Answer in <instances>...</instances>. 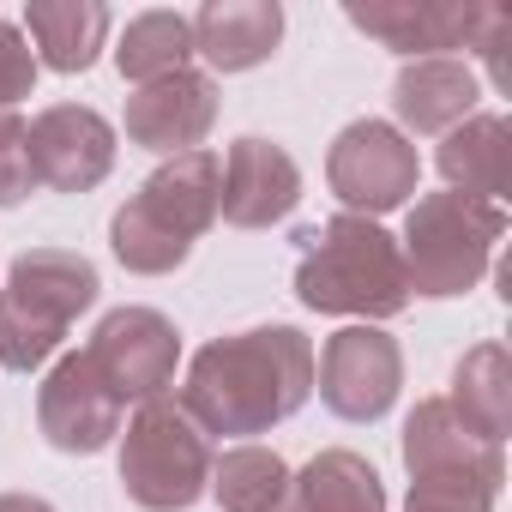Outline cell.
Returning <instances> with one entry per match:
<instances>
[{
	"label": "cell",
	"mask_w": 512,
	"mask_h": 512,
	"mask_svg": "<svg viewBox=\"0 0 512 512\" xmlns=\"http://www.w3.org/2000/svg\"><path fill=\"white\" fill-rule=\"evenodd\" d=\"M506 235V211L464 193H422L404 223V278L416 296H464L482 284L494 241Z\"/></svg>",
	"instance_id": "obj_5"
},
{
	"label": "cell",
	"mask_w": 512,
	"mask_h": 512,
	"mask_svg": "<svg viewBox=\"0 0 512 512\" xmlns=\"http://www.w3.org/2000/svg\"><path fill=\"white\" fill-rule=\"evenodd\" d=\"M326 181H332V193L344 199L350 217H386L416 193L422 163H416V145L392 121H350L332 139Z\"/></svg>",
	"instance_id": "obj_8"
},
{
	"label": "cell",
	"mask_w": 512,
	"mask_h": 512,
	"mask_svg": "<svg viewBox=\"0 0 512 512\" xmlns=\"http://www.w3.org/2000/svg\"><path fill=\"white\" fill-rule=\"evenodd\" d=\"M308 398H314V344L296 326H253L205 344L187 362V386L175 404L199 422V434L247 440L272 434Z\"/></svg>",
	"instance_id": "obj_1"
},
{
	"label": "cell",
	"mask_w": 512,
	"mask_h": 512,
	"mask_svg": "<svg viewBox=\"0 0 512 512\" xmlns=\"http://www.w3.org/2000/svg\"><path fill=\"white\" fill-rule=\"evenodd\" d=\"M223 512H302L296 506V476L272 446H229L223 458H211V488Z\"/></svg>",
	"instance_id": "obj_20"
},
{
	"label": "cell",
	"mask_w": 512,
	"mask_h": 512,
	"mask_svg": "<svg viewBox=\"0 0 512 512\" xmlns=\"http://www.w3.org/2000/svg\"><path fill=\"white\" fill-rule=\"evenodd\" d=\"M476 97H482L476 73L464 61H452V55H440V61H404V73L392 85L398 121L410 133H440V139L476 115Z\"/></svg>",
	"instance_id": "obj_17"
},
{
	"label": "cell",
	"mask_w": 512,
	"mask_h": 512,
	"mask_svg": "<svg viewBox=\"0 0 512 512\" xmlns=\"http://www.w3.org/2000/svg\"><path fill=\"white\" fill-rule=\"evenodd\" d=\"M404 470L410 482H458V488H488L500 494L506 482V452L470 434L446 398H422L404 422Z\"/></svg>",
	"instance_id": "obj_10"
},
{
	"label": "cell",
	"mask_w": 512,
	"mask_h": 512,
	"mask_svg": "<svg viewBox=\"0 0 512 512\" xmlns=\"http://www.w3.org/2000/svg\"><path fill=\"white\" fill-rule=\"evenodd\" d=\"M31 91H37V55H31L19 25L0 19V115H7L13 103H25Z\"/></svg>",
	"instance_id": "obj_25"
},
{
	"label": "cell",
	"mask_w": 512,
	"mask_h": 512,
	"mask_svg": "<svg viewBox=\"0 0 512 512\" xmlns=\"http://www.w3.org/2000/svg\"><path fill=\"white\" fill-rule=\"evenodd\" d=\"M187 25H193V55H205L211 73H247L272 61L284 43L278 0H205Z\"/></svg>",
	"instance_id": "obj_16"
},
{
	"label": "cell",
	"mask_w": 512,
	"mask_h": 512,
	"mask_svg": "<svg viewBox=\"0 0 512 512\" xmlns=\"http://www.w3.org/2000/svg\"><path fill=\"white\" fill-rule=\"evenodd\" d=\"M302 260H296V296L314 314H356V320H398L410 308V278H404V253L374 217L338 211L320 229L296 235Z\"/></svg>",
	"instance_id": "obj_2"
},
{
	"label": "cell",
	"mask_w": 512,
	"mask_h": 512,
	"mask_svg": "<svg viewBox=\"0 0 512 512\" xmlns=\"http://www.w3.org/2000/svg\"><path fill=\"white\" fill-rule=\"evenodd\" d=\"M121 398L91 374V362L73 350L49 368L43 392H37V428L55 452H73V458H91L103 452L115 434H121Z\"/></svg>",
	"instance_id": "obj_11"
},
{
	"label": "cell",
	"mask_w": 512,
	"mask_h": 512,
	"mask_svg": "<svg viewBox=\"0 0 512 512\" xmlns=\"http://www.w3.org/2000/svg\"><path fill=\"white\" fill-rule=\"evenodd\" d=\"M217 199H223V163L211 151H181L169 157L109 223V247L115 260L139 278H163L175 272L193 241L217 223Z\"/></svg>",
	"instance_id": "obj_3"
},
{
	"label": "cell",
	"mask_w": 512,
	"mask_h": 512,
	"mask_svg": "<svg viewBox=\"0 0 512 512\" xmlns=\"http://www.w3.org/2000/svg\"><path fill=\"white\" fill-rule=\"evenodd\" d=\"M91 362V374L121 398V404H157L175 386V362H181V332L169 314L157 308H115L97 320L91 344L79 350Z\"/></svg>",
	"instance_id": "obj_7"
},
{
	"label": "cell",
	"mask_w": 512,
	"mask_h": 512,
	"mask_svg": "<svg viewBox=\"0 0 512 512\" xmlns=\"http://www.w3.org/2000/svg\"><path fill=\"white\" fill-rule=\"evenodd\" d=\"M500 494L488 488H458V482H410V506L404 512H494Z\"/></svg>",
	"instance_id": "obj_26"
},
{
	"label": "cell",
	"mask_w": 512,
	"mask_h": 512,
	"mask_svg": "<svg viewBox=\"0 0 512 512\" xmlns=\"http://www.w3.org/2000/svg\"><path fill=\"white\" fill-rule=\"evenodd\" d=\"M31 169L55 193H91L115 169V127L85 103H55L31 121Z\"/></svg>",
	"instance_id": "obj_12"
},
{
	"label": "cell",
	"mask_w": 512,
	"mask_h": 512,
	"mask_svg": "<svg viewBox=\"0 0 512 512\" xmlns=\"http://www.w3.org/2000/svg\"><path fill=\"white\" fill-rule=\"evenodd\" d=\"M440 175L452 181V193L500 205L512 187V127L506 115H470L464 127H452L440 139Z\"/></svg>",
	"instance_id": "obj_18"
},
{
	"label": "cell",
	"mask_w": 512,
	"mask_h": 512,
	"mask_svg": "<svg viewBox=\"0 0 512 512\" xmlns=\"http://www.w3.org/2000/svg\"><path fill=\"white\" fill-rule=\"evenodd\" d=\"M446 404L470 434H482L488 446H506V434H512V356H506V344H494V338L470 344L452 368Z\"/></svg>",
	"instance_id": "obj_19"
},
{
	"label": "cell",
	"mask_w": 512,
	"mask_h": 512,
	"mask_svg": "<svg viewBox=\"0 0 512 512\" xmlns=\"http://www.w3.org/2000/svg\"><path fill=\"white\" fill-rule=\"evenodd\" d=\"M193 61V25L181 13H139L127 31H121V49H115V67L121 79L133 85H151V79H169Z\"/></svg>",
	"instance_id": "obj_23"
},
{
	"label": "cell",
	"mask_w": 512,
	"mask_h": 512,
	"mask_svg": "<svg viewBox=\"0 0 512 512\" xmlns=\"http://www.w3.org/2000/svg\"><path fill=\"white\" fill-rule=\"evenodd\" d=\"M211 127H217V85L193 67H181L169 79H151L127 97V139L139 151L181 157V151H199V139Z\"/></svg>",
	"instance_id": "obj_13"
},
{
	"label": "cell",
	"mask_w": 512,
	"mask_h": 512,
	"mask_svg": "<svg viewBox=\"0 0 512 512\" xmlns=\"http://www.w3.org/2000/svg\"><path fill=\"white\" fill-rule=\"evenodd\" d=\"M31 187H37V169H31V121H19L7 109V115H0V211H13Z\"/></svg>",
	"instance_id": "obj_24"
},
{
	"label": "cell",
	"mask_w": 512,
	"mask_h": 512,
	"mask_svg": "<svg viewBox=\"0 0 512 512\" xmlns=\"http://www.w3.org/2000/svg\"><path fill=\"white\" fill-rule=\"evenodd\" d=\"M356 31H368L374 43L416 55V61H440V49H464L482 37L494 7H440V0H380V7H344Z\"/></svg>",
	"instance_id": "obj_15"
},
{
	"label": "cell",
	"mask_w": 512,
	"mask_h": 512,
	"mask_svg": "<svg viewBox=\"0 0 512 512\" xmlns=\"http://www.w3.org/2000/svg\"><path fill=\"white\" fill-rule=\"evenodd\" d=\"M97 290V266L73 247H31L25 260H13L0 290V368H43L61 350L67 326L97 302Z\"/></svg>",
	"instance_id": "obj_4"
},
{
	"label": "cell",
	"mask_w": 512,
	"mask_h": 512,
	"mask_svg": "<svg viewBox=\"0 0 512 512\" xmlns=\"http://www.w3.org/2000/svg\"><path fill=\"white\" fill-rule=\"evenodd\" d=\"M25 31L37 43V61L55 73H85L109 37V7L97 0H31Z\"/></svg>",
	"instance_id": "obj_21"
},
{
	"label": "cell",
	"mask_w": 512,
	"mask_h": 512,
	"mask_svg": "<svg viewBox=\"0 0 512 512\" xmlns=\"http://www.w3.org/2000/svg\"><path fill=\"white\" fill-rule=\"evenodd\" d=\"M314 386L338 422H380L404 386V350L380 326H344L314 362Z\"/></svg>",
	"instance_id": "obj_9"
},
{
	"label": "cell",
	"mask_w": 512,
	"mask_h": 512,
	"mask_svg": "<svg viewBox=\"0 0 512 512\" xmlns=\"http://www.w3.org/2000/svg\"><path fill=\"white\" fill-rule=\"evenodd\" d=\"M0 512H55L43 494H0Z\"/></svg>",
	"instance_id": "obj_27"
},
{
	"label": "cell",
	"mask_w": 512,
	"mask_h": 512,
	"mask_svg": "<svg viewBox=\"0 0 512 512\" xmlns=\"http://www.w3.org/2000/svg\"><path fill=\"white\" fill-rule=\"evenodd\" d=\"M121 488L145 512H187L211 488V446H205L199 422L175 398L139 404V416L127 422Z\"/></svg>",
	"instance_id": "obj_6"
},
{
	"label": "cell",
	"mask_w": 512,
	"mask_h": 512,
	"mask_svg": "<svg viewBox=\"0 0 512 512\" xmlns=\"http://www.w3.org/2000/svg\"><path fill=\"white\" fill-rule=\"evenodd\" d=\"M302 205V169L272 139H235L223 157V199L217 217L235 229H272Z\"/></svg>",
	"instance_id": "obj_14"
},
{
	"label": "cell",
	"mask_w": 512,
	"mask_h": 512,
	"mask_svg": "<svg viewBox=\"0 0 512 512\" xmlns=\"http://www.w3.org/2000/svg\"><path fill=\"white\" fill-rule=\"evenodd\" d=\"M296 506L302 512H386V482L362 452L326 446L296 476Z\"/></svg>",
	"instance_id": "obj_22"
}]
</instances>
